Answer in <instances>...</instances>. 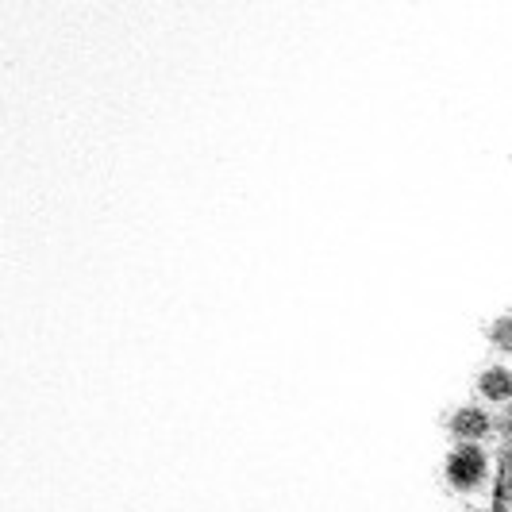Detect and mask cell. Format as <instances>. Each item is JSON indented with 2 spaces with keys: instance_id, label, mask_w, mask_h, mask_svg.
I'll list each match as a JSON object with an SVG mask.
<instances>
[{
  "instance_id": "6da1fadb",
  "label": "cell",
  "mask_w": 512,
  "mask_h": 512,
  "mask_svg": "<svg viewBox=\"0 0 512 512\" xmlns=\"http://www.w3.org/2000/svg\"><path fill=\"white\" fill-rule=\"evenodd\" d=\"M489 474V459L478 443H459L447 455V482L455 489H478Z\"/></svg>"
},
{
  "instance_id": "7a4b0ae2",
  "label": "cell",
  "mask_w": 512,
  "mask_h": 512,
  "mask_svg": "<svg viewBox=\"0 0 512 512\" xmlns=\"http://www.w3.org/2000/svg\"><path fill=\"white\" fill-rule=\"evenodd\" d=\"M493 420L482 405H459V409L447 416V432L459 439V443H478V439L489 436Z\"/></svg>"
},
{
  "instance_id": "3957f363",
  "label": "cell",
  "mask_w": 512,
  "mask_h": 512,
  "mask_svg": "<svg viewBox=\"0 0 512 512\" xmlns=\"http://www.w3.org/2000/svg\"><path fill=\"white\" fill-rule=\"evenodd\" d=\"M478 393L493 401V405H505L512 401V370L509 366H489L482 370V378H478Z\"/></svg>"
},
{
  "instance_id": "277c9868",
  "label": "cell",
  "mask_w": 512,
  "mask_h": 512,
  "mask_svg": "<svg viewBox=\"0 0 512 512\" xmlns=\"http://www.w3.org/2000/svg\"><path fill=\"white\" fill-rule=\"evenodd\" d=\"M486 335L497 351H512V312H501V316L486 328Z\"/></svg>"
}]
</instances>
